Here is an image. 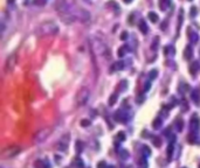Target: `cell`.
Instances as JSON below:
<instances>
[{
  "label": "cell",
  "mask_w": 200,
  "mask_h": 168,
  "mask_svg": "<svg viewBox=\"0 0 200 168\" xmlns=\"http://www.w3.org/2000/svg\"><path fill=\"white\" fill-rule=\"evenodd\" d=\"M97 168H108V167H106V164H105L104 161H101V162H99V165H97Z\"/></svg>",
  "instance_id": "32"
},
{
  "label": "cell",
  "mask_w": 200,
  "mask_h": 168,
  "mask_svg": "<svg viewBox=\"0 0 200 168\" xmlns=\"http://www.w3.org/2000/svg\"><path fill=\"white\" fill-rule=\"evenodd\" d=\"M35 167L37 168H50V166H49V164L47 162V161H43V160H37V161H35Z\"/></svg>",
  "instance_id": "9"
},
{
  "label": "cell",
  "mask_w": 200,
  "mask_h": 168,
  "mask_svg": "<svg viewBox=\"0 0 200 168\" xmlns=\"http://www.w3.org/2000/svg\"><path fill=\"white\" fill-rule=\"evenodd\" d=\"M13 1H14V0H8V2H13Z\"/></svg>",
  "instance_id": "37"
},
{
  "label": "cell",
  "mask_w": 200,
  "mask_h": 168,
  "mask_svg": "<svg viewBox=\"0 0 200 168\" xmlns=\"http://www.w3.org/2000/svg\"><path fill=\"white\" fill-rule=\"evenodd\" d=\"M139 31L144 34L147 33V26H146V24H145L144 20H140V24H139Z\"/></svg>",
  "instance_id": "12"
},
{
  "label": "cell",
  "mask_w": 200,
  "mask_h": 168,
  "mask_svg": "<svg viewBox=\"0 0 200 168\" xmlns=\"http://www.w3.org/2000/svg\"><path fill=\"white\" fill-rule=\"evenodd\" d=\"M198 69H199V63L198 62H193L190 68H188V70H190V72L192 74V75H196L197 74V71H198Z\"/></svg>",
  "instance_id": "10"
},
{
  "label": "cell",
  "mask_w": 200,
  "mask_h": 168,
  "mask_svg": "<svg viewBox=\"0 0 200 168\" xmlns=\"http://www.w3.org/2000/svg\"><path fill=\"white\" fill-rule=\"evenodd\" d=\"M68 145H69V134L67 135H63L58 142H56V148L59 149V151H67V148H68Z\"/></svg>",
  "instance_id": "7"
},
{
  "label": "cell",
  "mask_w": 200,
  "mask_h": 168,
  "mask_svg": "<svg viewBox=\"0 0 200 168\" xmlns=\"http://www.w3.org/2000/svg\"><path fill=\"white\" fill-rule=\"evenodd\" d=\"M132 0H125V2H131Z\"/></svg>",
  "instance_id": "36"
},
{
  "label": "cell",
  "mask_w": 200,
  "mask_h": 168,
  "mask_svg": "<svg viewBox=\"0 0 200 168\" xmlns=\"http://www.w3.org/2000/svg\"><path fill=\"white\" fill-rule=\"evenodd\" d=\"M46 2H47V0H34V4L39 5V6H43Z\"/></svg>",
  "instance_id": "29"
},
{
  "label": "cell",
  "mask_w": 200,
  "mask_h": 168,
  "mask_svg": "<svg viewBox=\"0 0 200 168\" xmlns=\"http://www.w3.org/2000/svg\"><path fill=\"white\" fill-rule=\"evenodd\" d=\"M52 134V129H42L40 131H37L33 137V140L34 142H42L45 141L49 135Z\"/></svg>",
  "instance_id": "4"
},
{
  "label": "cell",
  "mask_w": 200,
  "mask_h": 168,
  "mask_svg": "<svg viewBox=\"0 0 200 168\" xmlns=\"http://www.w3.org/2000/svg\"><path fill=\"white\" fill-rule=\"evenodd\" d=\"M191 9H192V11H191V15H192V16H193V15H194V14H196V12H197V8H196V7H192V8H191Z\"/></svg>",
  "instance_id": "35"
},
{
  "label": "cell",
  "mask_w": 200,
  "mask_h": 168,
  "mask_svg": "<svg viewBox=\"0 0 200 168\" xmlns=\"http://www.w3.org/2000/svg\"><path fill=\"white\" fill-rule=\"evenodd\" d=\"M177 129H178V132H181L183 131V126H184V123H183V120L181 119H178L177 120Z\"/></svg>",
  "instance_id": "20"
},
{
  "label": "cell",
  "mask_w": 200,
  "mask_h": 168,
  "mask_svg": "<svg viewBox=\"0 0 200 168\" xmlns=\"http://www.w3.org/2000/svg\"><path fill=\"white\" fill-rule=\"evenodd\" d=\"M149 18H150V20H151L152 22H157L158 15H157L155 12H150V13H149Z\"/></svg>",
  "instance_id": "17"
},
{
  "label": "cell",
  "mask_w": 200,
  "mask_h": 168,
  "mask_svg": "<svg viewBox=\"0 0 200 168\" xmlns=\"http://www.w3.org/2000/svg\"><path fill=\"white\" fill-rule=\"evenodd\" d=\"M119 141H123V140H125V134L123 133V132H119L118 134H117V137H116Z\"/></svg>",
  "instance_id": "28"
},
{
  "label": "cell",
  "mask_w": 200,
  "mask_h": 168,
  "mask_svg": "<svg viewBox=\"0 0 200 168\" xmlns=\"http://www.w3.org/2000/svg\"><path fill=\"white\" fill-rule=\"evenodd\" d=\"M59 32V27L56 24H54L53 21H46L43 24H41L37 29H36V34L40 37H46V36H53Z\"/></svg>",
  "instance_id": "1"
},
{
  "label": "cell",
  "mask_w": 200,
  "mask_h": 168,
  "mask_svg": "<svg viewBox=\"0 0 200 168\" xmlns=\"http://www.w3.org/2000/svg\"><path fill=\"white\" fill-rule=\"evenodd\" d=\"M119 155H121V158L122 159H128V157H129V154H128V152L127 151H124V149H122V152H119Z\"/></svg>",
  "instance_id": "26"
},
{
  "label": "cell",
  "mask_w": 200,
  "mask_h": 168,
  "mask_svg": "<svg viewBox=\"0 0 200 168\" xmlns=\"http://www.w3.org/2000/svg\"><path fill=\"white\" fill-rule=\"evenodd\" d=\"M192 99L196 102V104L199 105L200 97H199V91H198V90H194V91H193V94H192Z\"/></svg>",
  "instance_id": "14"
},
{
  "label": "cell",
  "mask_w": 200,
  "mask_h": 168,
  "mask_svg": "<svg viewBox=\"0 0 200 168\" xmlns=\"http://www.w3.org/2000/svg\"><path fill=\"white\" fill-rule=\"evenodd\" d=\"M108 168H114V167H108Z\"/></svg>",
  "instance_id": "38"
},
{
  "label": "cell",
  "mask_w": 200,
  "mask_h": 168,
  "mask_svg": "<svg viewBox=\"0 0 200 168\" xmlns=\"http://www.w3.org/2000/svg\"><path fill=\"white\" fill-rule=\"evenodd\" d=\"M114 118H115V120L118 122V123H127L129 117H128V113H127V112H124L123 110H118V111L115 112Z\"/></svg>",
  "instance_id": "8"
},
{
  "label": "cell",
  "mask_w": 200,
  "mask_h": 168,
  "mask_svg": "<svg viewBox=\"0 0 200 168\" xmlns=\"http://www.w3.org/2000/svg\"><path fill=\"white\" fill-rule=\"evenodd\" d=\"M143 153H144V155H145V157H149V155L151 154V151L149 149V147H147V146H143Z\"/></svg>",
  "instance_id": "25"
},
{
  "label": "cell",
  "mask_w": 200,
  "mask_h": 168,
  "mask_svg": "<svg viewBox=\"0 0 200 168\" xmlns=\"http://www.w3.org/2000/svg\"><path fill=\"white\" fill-rule=\"evenodd\" d=\"M192 56H193L192 47H191V46H187V48L185 49V59H186V60H190Z\"/></svg>",
  "instance_id": "11"
},
{
  "label": "cell",
  "mask_w": 200,
  "mask_h": 168,
  "mask_svg": "<svg viewBox=\"0 0 200 168\" xmlns=\"http://www.w3.org/2000/svg\"><path fill=\"white\" fill-rule=\"evenodd\" d=\"M196 133H191V134L188 135V138H187V140H188V142H191V144H194V140L197 139V135H194Z\"/></svg>",
  "instance_id": "24"
},
{
  "label": "cell",
  "mask_w": 200,
  "mask_h": 168,
  "mask_svg": "<svg viewBox=\"0 0 200 168\" xmlns=\"http://www.w3.org/2000/svg\"><path fill=\"white\" fill-rule=\"evenodd\" d=\"M190 129L192 133H197L200 129V118L197 114H193L190 120Z\"/></svg>",
  "instance_id": "5"
},
{
  "label": "cell",
  "mask_w": 200,
  "mask_h": 168,
  "mask_svg": "<svg viewBox=\"0 0 200 168\" xmlns=\"http://www.w3.org/2000/svg\"><path fill=\"white\" fill-rule=\"evenodd\" d=\"M15 64H17V55H15V54H12V55L7 59V61H6V63H5V72L12 71L13 68L15 67Z\"/></svg>",
  "instance_id": "6"
},
{
  "label": "cell",
  "mask_w": 200,
  "mask_h": 168,
  "mask_svg": "<svg viewBox=\"0 0 200 168\" xmlns=\"http://www.w3.org/2000/svg\"><path fill=\"white\" fill-rule=\"evenodd\" d=\"M89 125H90V122H89V120H87V119L81 122V126H89Z\"/></svg>",
  "instance_id": "31"
},
{
  "label": "cell",
  "mask_w": 200,
  "mask_h": 168,
  "mask_svg": "<svg viewBox=\"0 0 200 168\" xmlns=\"http://www.w3.org/2000/svg\"><path fill=\"white\" fill-rule=\"evenodd\" d=\"M190 35H191V37H190V41L192 42V43H196V42H198V35L197 34H192L191 32H190Z\"/></svg>",
  "instance_id": "22"
},
{
  "label": "cell",
  "mask_w": 200,
  "mask_h": 168,
  "mask_svg": "<svg viewBox=\"0 0 200 168\" xmlns=\"http://www.w3.org/2000/svg\"><path fill=\"white\" fill-rule=\"evenodd\" d=\"M187 90H190V87H188L187 84H185V83H181L180 87H179V91H180L181 94H184V92H186Z\"/></svg>",
  "instance_id": "16"
},
{
  "label": "cell",
  "mask_w": 200,
  "mask_h": 168,
  "mask_svg": "<svg viewBox=\"0 0 200 168\" xmlns=\"http://www.w3.org/2000/svg\"><path fill=\"white\" fill-rule=\"evenodd\" d=\"M172 153H173V145L171 144V145H168V147H167V157H168V159H171Z\"/></svg>",
  "instance_id": "23"
},
{
  "label": "cell",
  "mask_w": 200,
  "mask_h": 168,
  "mask_svg": "<svg viewBox=\"0 0 200 168\" xmlns=\"http://www.w3.org/2000/svg\"><path fill=\"white\" fill-rule=\"evenodd\" d=\"M150 87H151V84H150V82H147V83H145V87H144V91H147V90L150 89Z\"/></svg>",
  "instance_id": "33"
},
{
  "label": "cell",
  "mask_w": 200,
  "mask_h": 168,
  "mask_svg": "<svg viewBox=\"0 0 200 168\" xmlns=\"http://www.w3.org/2000/svg\"><path fill=\"white\" fill-rule=\"evenodd\" d=\"M89 95H90V92H89L88 88H86V87L81 88L76 94V103H77V105L81 106V105L87 104V102L89 99Z\"/></svg>",
  "instance_id": "2"
},
{
  "label": "cell",
  "mask_w": 200,
  "mask_h": 168,
  "mask_svg": "<svg viewBox=\"0 0 200 168\" xmlns=\"http://www.w3.org/2000/svg\"><path fill=\"white\" fill-rule=\"evenodd\" d=\"M168 5H170V0H159V6L163 11H166Z\"/></svg>",
  "instance_id": "13"
},
{
  "label": "cell",
  "mask_w": 200,
  "mask_h": 168,
  "mask_svg": "<svg viewBox=\"0 0 200 168\" xmlns=\"http://www.w3.org/2000/svg\"><path fill=\"white\" fill-rule=\"evenodd\" d=\"M152 126H153L155 129L160 127V126H162V120H160V119H155L153 123H152Z\"/></svg>",
  "instance_id": "21"
},
{
  "label": "cell",
  "mask_w": 200,
  "mask_h": 168,
  "mask_svg": "<svg viewBox=\"0 0 200 168\" xmlns=\"http://www.w3.org/2000/svg\"><path fill=\"white\" fill-rule=\"evenodd\" d=\"M149 77H150L151 79H155V78L157 77V70H151L150 74H149Z\"/></svg>",
  "instance_id": "27"
},
{
  "label": "cell",
  "mask_w": 200,
  "mask_h": 168,
  "mask_svg": "<svg viewBox=\"0 0 200 168\" xmlns=\"http://www.w3.org/2000/svg\"><path fill=\"white\" fill-rule=\"evenodd\" d=\"M124 68V63L123 62H116L115 66L112 67V70H121Z\"/></svg>",
  "instance_id": "19"
},
{
  "label": "cell",
  "mask_w": 200,
  "mask_h": 168,
  "mask_svg": "<svg viewBox=\"0 0 200 168\" xmlns=\"http://www.w3.org/2000/svg\"><path fill=\"white\" fill-rule=\"evenodd\" d=\"M75 165H77L80 168H83V165H82V161L78 159V158H76V160H75Z\"/></svg>",
  "instance_id": "30"
},
{
  "label": "cell",
  "mask_w": 200,
  "mask_h": 168,
  "mask_svg": "<svg viewBox=\"0 0 200 168\" xmlns=\"http://www.w3.org/2000/svg\"><path fill=\"white\" fill-rule=\"evenodd\" d=\"M117 98H118V95H117V94H114V95L109 98V105H114V104L116 103V101H117Z\"/></svg>",
  "instance_id": "18"
},
{
  "label": "cell",
  "mask_w": 200,
  "mask_h": 168,
  "mask_svg": "<svg viewBox=\"0 0 200 168\" xmlns=\"http://www.w3.org/2000/svg\"><path fill=\"white\" fill-rule=\"evenodd\" d=\"M127 36H128V33H127V32H123V34L121 35V39H122V40H125Z\"/></svg>",
  "instance_id": "34"
},
{
  "label": "cell",
  "mask_w": 200,
  "mask_h": 168,
  "mask_svg": "<svg viewBox=\"0 0 200 168\" xmlns=\"http://www.w3.org/2000/svg\"><path fill=\"white\" fill-rule=\"evenodd\" d=\"M127 51H128V46H123L122 48H119V49H118V56H119V57L124 56Z\"/></svg>",
  "instance_id": "15"
},
{
  "label": "cell",
  "mask_w": 200,
  "mask_h": 168,
  "mask_svg": "<svg viewBox=\"0 0 200 168\" xmlns=\"http://www.w3.org/2000/svg\"><path fill=\"white\" fill-rule=\"evenodd\" d=\"M19 152H20V147H19V146H15V145H12V146H8V147H6V148L2 149L1 157H2L4 159H11V158L15 157Z\"/></svg>",
  "instance_id": "3"
}]
</instances>
